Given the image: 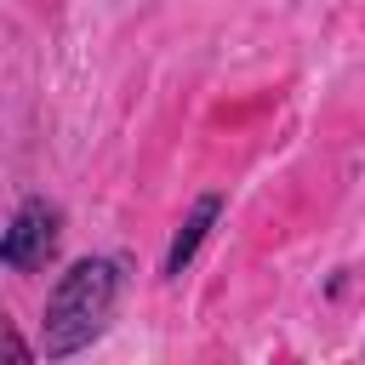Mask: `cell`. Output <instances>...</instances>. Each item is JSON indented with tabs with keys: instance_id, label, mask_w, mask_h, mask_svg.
Wrapping results in <instances>:
<instances>
[{
	"instance_id": "cell-1",
	"label": "cell",
	"mask_w": 365,
	"mask_h": 365,
	"mask_svg": "<svg viewBox=\"0 0 365 365\" xmlns=\"http://www.w3.org/2000/svg\"><path fill=\"white\" fill-rule=\"evenodd\" d=\"M120 262L114 257H80L46 297V319H40V354L46 359H68L80 348H91L108 319H114V302H120Z\"/></svg>"
},
{
	"instance_id": "cell-2",
	"label": "cell",
	"mask_w": 365,
	"mask_h": 365,
	"mask_svg": "<svg viewBox=\"0 0 365 365\" xmlns=\"http://www.w3.org/2000/svg\"><path fill=\"white\" fill-rule=\"evenodd\" d=\"M57 228H63V211H57L51 200L29 194V200L11 211L6 234H0V262H6V268H17V274L40 268V262L57 251Z\"/></svg>"
},
{
	"instance_id": "cell-3",
	"label": "cell",
	"mask_w": 365,
	"mask_h": 365,
	"mask_svg": "<svg viewBox=\"0 0 365 365\" xmlns=\"http://www.w3.org/2000/svg\"><path fill=\"white\" fill-rule=\"evenodd\" d=\"M222 217V194H200L194 200V211L182 217V228H177V240H171V251H165V274H182L188 262H194V251H200V240L211 234V222Z\"/></svg>"
}]
</instances>
